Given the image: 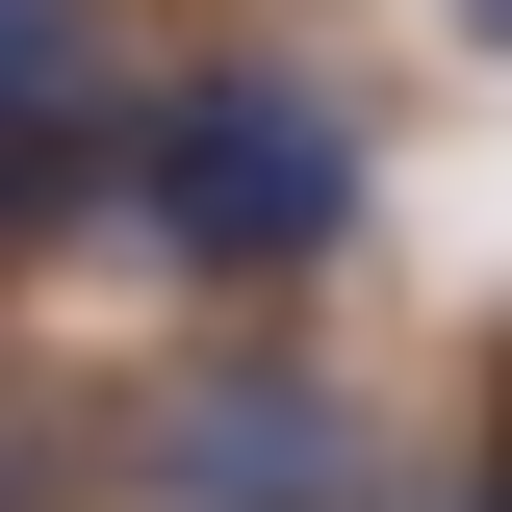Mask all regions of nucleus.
Here are the masks:
<instances>
[{"mask_svg": "<svg viewBox=\"0 0 512 512\" xmlns=\"http://www.w3.org/2000/svg\"><path fill=\"white\" fill-rule=\"evenodd\" d=\"M77 231L180 308H308L333 256L384 231V128L308 52H128L103 154H77Z\"/></svg>", "mask_w": 512, "mask_h": 512, "instance_id": "f257e3e1", "label": "nucleus"}, {"mask_svg": "<svg viewBox=\"0 0 512 512\" xmlns=\"http://www.w3.org/2000/svg\"><path fill=\"white\" fill-rule=\"evenodd\" d=\"M384 410H359V359L333 333H282V308H205L180 359L103 410V487L128 512H384Z\"/></svg>", "mask_w": 512, "mask_h": 512, "instance_id": "f03ea898", "label": "nucleus"}, {"mask_svg": "<svg viewBox=\"0 0 512 512\" xmlns=\"http://www.w3.org/2000/svg\"><path fill=\"white\" fill-rule=\"evenodd\" d=\"M128 103V0H0V128H103Z\"/></svg>", "mask_w": 512, "mask_h": 512, "instance_id": "7ed1b4c3", "label": "nucleus"}, {"mask_svg": "<svg viewBox=\"0 0 512 512\" xmlns=\"http://www.w3.org/2000/svg\"><path fill=\"white\" fill-rule=\"evenodd\" d=\"M77 154H103V128H0V282L77 231Z\"/></svg>", "mask_w": 512, "mask_h": 512, "instance_id": "20e7f679", "label": "nucleus"}, {"mask_svg": "<svg viewBox=\"0 0 512 512\" xmlns=\"http://www.w3.org/2000/svg\"><path fill=\"white\" fill-rule=\"evenodd\" d=\"M0 512H52V410H26V384H0Z\"/></svg>", "mask_w": 512, "mask_h": 512, "instance_id": "39448f33", "label": "nucleus"}, {"mask_svg": "<svg viewBox=\"0 0 512 512\" xmlns=\"http://www.w3.org/2000/svg\"><path fill=\"white\" fill-rule=\"evenodd\" d=\"M461 512H512V461H487V487H461Z\"/></svg>", "mask_w": 512, "mask_h": 512, "instance_id": "423d86ee", "label": "nucleus"}]
</instances>
